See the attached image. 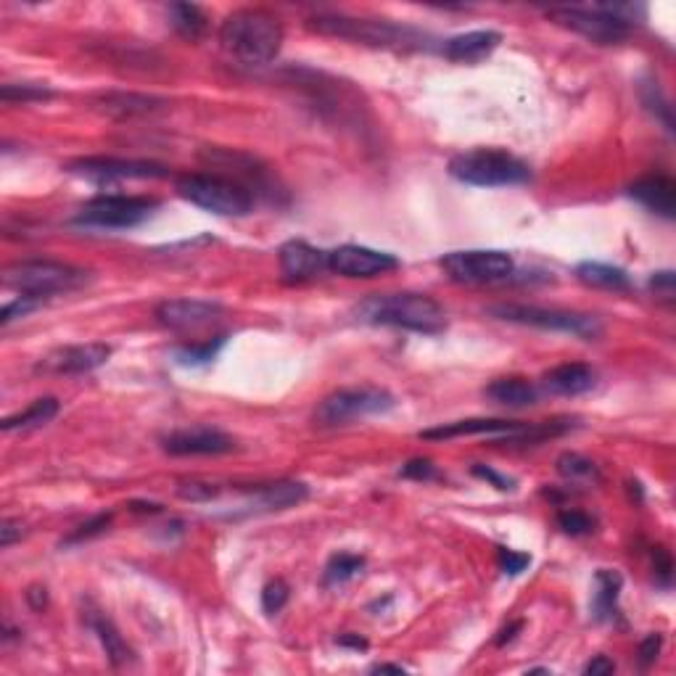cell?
<instances>
[{
    "instance_id": "6da1fadb",
    "label": "cell",
    "mask_w": 676,
    "mask_h": 676,
    "mask_svg": "<svg viewBox=\"0 0 676 676\" xmlns=\"http://www.w3.org/2000/svg\"><path fill=\"white\" fill-rule=\"evenodd\" d=\"M307 27L317 35L338 37L357 45H370V48H389V51H420L428 48L426 35L418 27L410 24L391 22V19H365V16H346V14H317L307 19Z\"/></svg>"
},
{
    "instance_id": "7a4b0ae2",
    "label": "cell",
    "mask_w": 676,
    "mask_h": 676,
    "mask_svg": "<svg viewBox=\"0 0 676 676\" xmlns=\"http://www.w3.org/2000/svg\"><path fill=\"white\" fill-rule=\"evenodd\" d=\"M283 24L265 8H241L222 22L220 45L222 51L238 59L241 64L262 67L270 64L283 45Z\"/></svg>"
},
{
    "instance_id": "3957f363",
    "label": "cell",
    "mask_w": 676,
    "mask_h": 676,
    "mask_svg": "<svg viewBox=\"0 0 676 676\" xmlns=\"http://www.w3.org/2000/svg\"><path fill=\"white\" fill-rule=\"evenodd\" d=\"M354 317L365 325L439 336L447 331V312L426 294H375L357 304Z\"/></svg>"
},
{
    "instance_id": "277c9868",
    "label": "cell",
    "mask_w": 676,
    "mask_h": 676,
    "mask_svg": "<svg viewBox=\"0 0 676 676\" xmlns=\"http://www.w3.org/2000/svg\"><path fill=\"white\" fill-rule=\"evenodd\" d=\"M544 14L592 43L618 45L629 40L634 24H640L645 16V8L632 3H595V6H555L547 8Z\"/></svg>"
},
{
    "instance_id": "5b68a950",
    "label": "cell",
    "mask_w": 676,
    "mask_h": 676,
    "mask_svg": "<svg viewBox=\"0 0 676 676\" xmlns=\"http://www.w3.org/2000/svg\"><path fill=\"white\" fill-rule=\"evenodd\" d=\"M88 280V270L53 262V259H27V262H16V265L6 267V272H3V286L16 291L19 296L37 299V302H43L48 296L77 291Z\"/></svg>"
},
{
    "instance_id": "8992f818",
    "label": "cell",
    "mask_w": 676,
    "mask_h": 676,
    "mask_svg": "<svg viewBox=\"0 0 676 676\" xmlns=\"http://www.w3.org/2000/svg\"><path fill=\"white\" fill-rule=\"evenodd\" d=\"M449 175L476 188H510L529 183L531 169L502 148H473L449 159Z\"/></svg>"
},
{
    "instance_id": "52a82bcc",
    "label": "cell",
    "mask_w": 676,
    "mask_h": 676,
    "mask_svg": "<svg viewBox=\"0 0 676 676\" xmlns=\"http://www.w3.org/2000/svg\"><path fill=\"white\" fill-rule=\"evenodd\" d=\"M177 193L193 206L220 217H243L254 209V193L222 175L177 177Z\"/></svg>"
},
{
    "instance_id": "ba28073f",
    "label": "cell",
    "mask_w": 676,
    "mask_h": 676,
    "mask_svg": "<svg viewBox=\"0 0 676 676\" xmlns=\"http://www.w3.org/2000/svg\"><path fill=\"white\" fill-rule=\"evenodd\" d=\"M489 315L497 317V320H505V323L531 325V328L555 333H571V336L584 338V341H595L605 331L600 317L568 312V309H544L529 307V304H494V307H489Z\"/></svg>"
},
{
    "instance_id": "9c48e42d",
    "label": "cell",
    "mask_w": 676,
    "mask_h": 676,
    "mask_svg": "<svg viewBox=\"0 0 676 676\" xmlns=\"http://www.w3.org/2000/svg\"><path fill=\"white\" fill-rule=\"evenodd\" d=\"M394 407H397V399L386 389H341L315 407L312 420L320 428L349 426L354 420L383 415Z\"/></svg>"
},
{
    "instance_id": "30bf717a",
    "label": "cell",
    "mask_w": 676,
    "mask_h": 676,
    "mask_svg": "<svg viewBox=\"0 0 676 676\" xmlns=\"http://www.w3.org/2000/svg\"><path fill=\"white\" fill-rule=\"evenodd\" d=\"M159 209V201L146 196H96L82 206L74 225L101 230H130L146 222Z\"/></svg>"
},
{
    "instance_id": "8fae6325",
    "label": "cell",
    "mask_w": 676,
    "mask_h": 676,
    "mask_svg": "<svg viewBox=\"0 0 676 676\" xmlns=\"http://www.w3.org/2000/svg\"><path fill=\"white\" fill-rule=\"evenodd\" d=\"M441 270L447 272L449 280H455V283L481 286V283H502V280L513 278L515 262L507 251H452L441 259Z\"/></svg>"
},
{
    "instance_id": "7c38bea8",
    "label": "cell",
    "mask_w": 676,
    "mask_h": 676,
    "mask_svg": "<svg viewBox=\"0 0 676 676\" xmlns=\"http://www.w3.org/2000/svg\"><path fill=\"white\" fill-rule=\"evenodd\" d=\"M67 172L96 185L125 183V180H159V177L169 175V169L164 164L143 162V159H117V156L77 159V162L67 164Z\"/></svg>"
},
{
    "instance_id": "4fadbf2b",
    "label": "cell",
    "mask_w": 676,
    "mask_h": 676,
    "mask_svg": "<svg viewBox=\"0 0 676 676\" xmlns=\"http://www.w3.org/2000/svg\"><path fill=\"white\" fill-rule=\"evenodd\" d=\"M201 162L209 164L212 169H220L222 177L228 180H236L243 188H249L251 193H275L272 191V180L267 167L259 159L249 154H241V151H233V148H217L209 146L201 151Z\"/></svg>"
},
{
    "instance_id": "5bb4252c",
    "label": "cell",
    "mask_w": 676,
    "mask_h": 676,
    "mask_svg": "<svg viewBox=\"0 0 676 676\" xmlns=\"http://www.w3.org/2000/svg\"><path fill=\"white\" fill-rule=\"evenodd\" d=\"M328 267L336 275H344V278H375V275H386V272L397 270L399 259L389 254V251L346 243V246L328 251Z\"/></svg>"
},
{
    "instance_id": "9a60e30c",
    "label": "cell",
    "mask_w": 676,
    "mask_h": 676,
    "mask_svg": "<svg viewBox=\"0 0 676 676\" xmlns=\"http://www.w3.org/2000/svg\"><path fill=\"white\" fill-rule=\"evenodd\" d=\"M162 449L169 455L193 457V455H228L236 449V439H230L225 431L209 426H193L172 431L162 439Z\"/></svg>"
},
{
    "instance_id": "2e32d148",
    "label": "cell",
    "mask_w": 676,
    "mask_h": 676,
    "mask_svg": "<svg viewBox=\"0 0 676 676\" xmlns=\"http://www.w3.org/2000/svg\"><path fill=\"white\" fill-rule=\"evenodd\" d=\"M109 357H111L109 344H98V341H93V344H72L61 346V349H56V352L51 354H45L43 360L37 362V370L51 375H82L106 365Z\"/></svg>"
},
{
    "instance_id": "e0dca14e",
    "label": "cell",
    "mask_w": 676,
    "mask_h": 676,
    "mask_svg": "<svg viewBox=\"0 0 676 676\" xmlns=\"http://www.w3.org/2000/svg\"><path fill=\"white\" fill-rule=\"evenodd\" d=\"M222 304L206 299H167L156 307V320L169 331H199L222 317Z\"/></svg>"
},
{
    "instance_id": "ac0fdd59",
    "label": "cell",
    "mask_w": 676,
    "mask_h": 676,
    "mask_svg": "<svg viewBox=\"0 0 676 676\" xmlns=\"http://www.w3.org/2000/svg\"><path fill=\"white\" fill-rule=\"evenodd\" d=\"M529 428H531V423H521V420L471 418V420H455V423H447V426L420 431V439L449 441V439H463V436H505L507 444H510L515 436L526 434Z\"/></svg>"
},
{
    "instance_id": "d6986e66",
    "label": "cell",
    "mask_w": 676,
    "mask_h": 676,
    "mask_svg": "<svg viewBox=\"0 0 676 676\" xmlns=\"http://www.w3.org/2000/svg\"><path fill=\"white\" fill-rule=\"evenodd\" d=\"M280 275L286 283H307L331 270L328 267V251L315 249L307 241H288L278 254Z\"/></svg>"
},
{
    "instance_id": "ffe728a7",
    "label": "cell",
    "mask_w": 676,
    "mask_h": 676,
    "mask_svg": "<svg viewBox=\"0 0 676 676\" xmlns=\"http://www.w3.org/2000/svg\"><path fill=\"white\" fill-rule=\"evenodd\" d=\"M597 386V370L584 362H566L542 375V389L552 397H579Z\"/></svg>"
},
{
    "instance_id": "44dd1931",
    "label": "cell",
    "mask_w": 676,
    "mask_h": 676,
    "mask_svg": "<svg viewBox=\"0 0 676 676\" xmlns=\"http://www.w3.org/2000/svg\"><path fill=\"white\" fill-rule=\"evenodd\" d=\"M629 196L637 204H642L647 212L658 214L663 220H674L676 214V185L666 175L642 177L637 183L629 185Z\"/></svg>"
},
{
    "instance_id": "7402d4cb",
    "label": "cell",
    "mask_w": 676,
    "mask_h": 676,
    "mask_svg": "<svg viewBox=\"0 0 676 676\" xmlns=\"http://www.w3.org/2000/svg\"><path fill=\"white\" fill-rule=\"evenodd\" d=\"M309 497L307 484L302 481H275L251 489L249 507L251 510H288L296 507Z\"/></svg>"
},
{
    "instance_id": "603a6c76",
    "label": "cell",
    "mask_w": 676,
    "mask_h": 676,
    "mask_svg": "<svg viewBox=\"0 0 676 676\" xmlns=\"http://www.w3.org/2000/svg\"><path fill=\"white\" fill-rule=\"evenodd\" d=\"M500 43L502 35L494 30L465 32V35L449 37L447 43H444V56L449 61H460V64H476L484 56H489Z\"/></svg>"
},
{
    "instance_id": "cb8c5ba5",
    "label": "cell",
    "mask_w": 676,
    "mask_h": 676,
    "mask_svg": "<svg viewBox=\"0 0 676 676\" xmlns=\"http://www.w3.org/2000/svg\"><path fill=\"white\" fill-rule=\"evenodd\" d=\"M624 579L618 571L600 568L595 574V589H592V618L597 624H613L618 618V597H621Z\"/></svg>"
},
{
    "instance_id": "d4e9b609",
    "label": "cell",
    "mask_w": 676,
    "mask_h": 676,
    "mask_svg": "<svg viewBox=\"0 0 676 676\" xmlns=\"http://www.w3.org/2000/svg\"><path fill=\"white\" fill-rule=\"evenodd\" d=\"M88 626L96 632L98 642H101L103 653L109 658L111 666H125V663L133 661V650L125 642V637L117 632V626L111 624V618H106L101 610H88V616H85Z\"/></svg>"
},
{
    "instance_id": "484cf974",
    "label": "cell",
    "mask_w": 676,
    "mask_h": 676,
    "mask_svg": "<svg viewBox=\"0 0 676 676\" xmlns=\"http://www.w3.org/2000/svg\"><path fill=\"white\" fill-rule=\"evenodd\" d=\"M484 394L497 405L505 407H531L539 402V389L526 378H497L484 389Z\"/></svg>"
},
{
    "instance_id": "4316f807",
    "label": "cell",
    "mask_w": 676,
    "mask_h": 676,
    "mask_svg": "<svg viewBox=\"0 0 676 676\" xmlns=\"http://www.w3.org/2000/svg\"><path fill=\"white\" fill-rule=\"evenodd\" d=\"M576 278L584 283V286L600 288V291H629L632 288V278L626 275L621 267L603 265V262H581L576 267Z\"/></svg>"
},
{
    "instance_id": "83f0119b",
    "label": "cell",
    "mask_w": 676,
    "mask_h": 676,
    "mask_svg": "<svg viewBox=\"0 0 676 676\" xmlns=\"http://www.w3.org/2000/svg\"><path fill=\"white\" fill-rule=\"evenodd\" d=\"M61 410V402L56 397H43V399H35L27 410L16 412V415H8V418H3V423H0V431H6V434H11V431H27V428H40L45 426V423H51L56 415H59Z\"/></svg>"
},
{
    "instance_id": "f1b7e54d",
    "label": "cell",
    "mask_w": 676,
    "mask_h": 676,
    "mask_svg": "<svg viewBox=\"0 0 676 676\" xmlns=\"http://www.w3.org/2000/svg\"><path fill=\"white\" fill-rule=\"evenodd\" d=\"M98 106L111 117L125 119L159 109V106H164V101L154 96H140V93H106V96L98 98Z\"/></svg>"
},
{
    "instance_id": "f546056e",
    "label": "cell",
    "mask_w": 676,
    "mask_h": 676,
    "mask_svg": "<svg viewBox=\"0 0 676 676\" xmlns=\"http://www.w3.org/2000/svg\"><path fill=\"white\" fill-rule=\"evenodd\" d=\"M169 24L175 27L177 35H183L185 40H199L204 32L209 30V19L199 6L193 3H172L169 6Z\"/></svg>"
},
{
    "instance_id": "4dcf8cb0",
    "label": "cell",
    "mask_w": 676,
    "mask_h": 676,
    "mask_svg": "<svg viewBox=\"0 0 676 676\" xmlns=\"http://www.w3.org/2000/svg\"><path fill=\"white\" fill-rule=\"evenodd\" d=\"M558 473L571 484L579 486H597L603 481V473L589 457L579 455V452H566L558 457Z\"/></svg>"
},
{
    "instance_id": "1f68e13d",
    "label": "cell",
    "mask_w": 676,
    "mask_h": 676,
    "mask_svg": "<svg viewBox=\"0 0 676 676\" xmlns=\"http://www.w3.org/2000/svg\"><path fill=\"white\" fill-rule=\"evenodd\" d=\"M365 571V558L362 555H352V552H336L328 566H325L323 584L325 587H341L346 581L357 579Z\"/></svg>"
},
{
    "instance_id": "d6a6232c",
    "label": "cell",
    "mask_w": 676,
    "mask_h": 676,
    "mask_svg": "<svg viewBox=\"0 0 676 676\" xmlns=\"http://www.w3.org/2000/svg\"><path fill=\"white\" fill-rule=\"evenodd\" d=\"M228 336H214L209 341H201V344H185L175 349V362L183 365V368H201V365H209V362L220 354V349L225 346Z\"/></svg>"
},
{
    "instance_id": "836d02e7",
    "label": "cell",
    "mask_w": 676,
    "mask_h": 676,
    "mask_svg": "<svg viewBox=\"0 0 676 676\" xmlns=\"http://www.w3.org/2000/svg\"><path fill=\"white\" fill-rule=\"evenodd\" d=\"M3 103H32V101H48L53 98V90L48 85H37V82H6L0 88Z\"/></svg>"
},
{
    "instance_id": "e575fe53",
    "label": "cell",
    "mask_w": 676,
    "mask_h": 676,
    "mask_svg": "<svg viewBox=\"0 0 676 676\" xmlns=\"http://www.w3.org/2000/svg\"><path fill=\"white\" fill-rule=\"evenodd\" d=\"M642 103H645L647 109L653 111L655 119H661L663 127L674 133V114H671V103L666 101V96L658 88V82H645L642 85Z\"/></svg>"
},
{
    "instance_id": "d590c367",
    "label": "cell",
    "mask_w": 676,
    "mask_h": 676,
    "mask_svg": "<svg viewBox=\"0 0 676 676\" xmlns=\"http://www.w3.org/2000/svg\"><path fill=\"white\" fill-rule=\"evenodd\" d=\"M558 526L566 531L568 537H587V534L595 531L597 523L595 518L584 513V510H571V507H566V510H558Z\"/></svg>"
},
{
    "instance_id": "8d00e7d4",
    "label": "cell",
    "mask_w": 676,
    "mask_h": 676,
    "mask_svg": "<svg viewBox=\"0 0 676 676\" xmlns=\"http://www.w3.org/2000/svg\"><path fill=\"white\" fill-rule=\"evenodd\" d=\"M288 597H291V589L283 579L270 581L265 589H262V610H265L267 616H275L280 610L286 608Z\"/></svg>"
},
{
    "instance_id": "74e56055",
    "label": "cell",
    "mask_w": 676,
    "mask_h": 676,
    "mask_svg": "<svg viewBox=\"0 0 676 676\" xmlns=\"http://www.w3.org/2000/svg\"><path fill=\"white\" fill-rule=\"evenodd\" d=\"M111 518H114L111 513H101V515H96V518H90L88 523L77 526V529H74L61 544H67L69 547V544H80V542H88V539H93V537H101L103 531L111 526Z\"/></svg>"
},
{
    "instance_id": "f35d334b",
    "label": "cell",
    "mask_w": 676,
    "mask_h": 676,
    "mask_svg": "<svg viewBox=\"0 0 676 676\" xmlns=\"http://www.w3.org/2000/svg\"><path fill=\"white\" fill-rule=\"evenodd\" d=\"M497 566H500V571L505 576H521L531 566V555L507 550V547H497Z\"/></svg>"
},
{
    "instance_id": "ab89813d",
    "label": "cell",
    "mask_w": 676,
    "mask_h": 676,
    "mask_svg": "<svg viewBox=\"0 0 676 676\" xmlns=\"http://www.w3.org/2000/svg\"><path fill=\"white\" fill-rule=\"evenodd\" d=\"M220 494V486L206 484V481H183L177 486V497L188 502H209Z\"/></svg>"
},
{
    "instance_id": "60d3db41",
    "label": "cell",
    "mask_w": 676,
    "mask_h": 676,
    "mask_svg": "<svg viewBox=\"0 0 676 676\" xmlns=\"http://www.w3.org/2000/svg\"><path fill=\"white\" fill-rule=\"evenodd\" d=\"M650 291H653V294L658 296L661 302L674 304V296H676L674 272H671V270L653 272V278H650Z\"/></svg>"
},
{
    "instance_id": "b9f144b4",
    "label": "cell",
    "mask_w": 676,
    "mask_h": 676,
    "mask_svg": "<svg viewBox=\"0 0 676 676\" xmlns=\"http://www.w3.org/2000/svg\"><path fill=\"white\" fill-rule=\"evenodd\" d=\"M43 302H37V299H30V296H16L14 302H8L6 307H3V312H0V323L8 325L11 320H16V317H27L30 312H35L37 307H40Z\"/></svg>"
},
{
    "instance_id": "7bdbcfd3",
    "label": "cell",
    "mask_w": 676,
    "mask_h": 676,
    "mask_svg": "<svg viewBox=\"0 0 676 676\" xmlns=\"http://www.w3.org/2000/svg\"><path fill=\"white\" fill-rule=\"evenodd\" d=\"M653 568L655 579L661 581L663 587H669L671 576H674V560H671V552L666 547H653Z\"/></svg>"
},
{
    "instance_id": "ee69618b",
    "label": "cell",
    "mask_w": 676,
    "mask_h": 676,
    "mask_svg": "<svg viewBox=\"0 0 676 676\" xmlns=\"http://www.w3.org/2000/svg\"><path fill=\"white\" fill-rule=\"evenodd\" d=\"M402 476L405 478H412V481H431V478H436V465L431 463V460H410V463L402 465Z\"/></svg>"
},
{
    "instance_id": "f6af8a7d",
    "label": "cell",
    "mask_w": 676,
    "mask_h": 676,
    "mask_svg": "<svg viewBox=\"0 0 676 676\" xmlns=\"http://www.w3.org/2000/svg\"><path fill=\"white\" fill-rule=\"evenodd\" d=\"M661 647H663V637H661V634H650V637H645V640L640 642L637 658H640L642 669H647L650 663H655V658L661 655Z\"/></svg>"
},
{
    "instance_id": "bcb514c9",
    "label": "cell",
    "mask_w": 676,
    "mask_h": 676,
    "mask_svg": "<svg viewBox=\"0 0 676 676\" xmlns=\"http://www.w3.org/2000/svg\"><path fill=\"white\" fill-rule=\"evenodd\" d=\"M473 476L476 478H484V481H489V484L494 486V489H500V492H510L515 486L513 478L502 476V473L492 471L489 465H473Z\"/></svg>"
},
{
    "instance_id": "7dc6e473",
    "label": "cell",
    "mask_w": 676,
    "mask_h": 676,
    "mask_svg": "<svg viewBox=\"0 0 676 676\" xmlns=\"http://www.w3.org/2000/svg\"><path fill=\"white\" fill-rule=\"evenodd\" d=\"M616 671V663L610 661L608 655H597V658H592V661L584 666V674L589 676H608Z\"/></svg>"
},
{
    "instance_id": "c3c4849f",
    "label": "cell",
    "mask_w": 676,
    "mask_h": 676,
    "mask_svg": "<svg viewBox=\"0 0 676 676\" xmlns=\"http://www.w3.org/2000/svg\"><path fill=\"white\" fill-rule=\"evenodd\" d=\"M16 539H22V523H16V521H11V518H6V521H3V526H0V547L6 550V547H11Z\"/></svg>"
},
{
    "instance_id": "681fc988",
    "label": "cell",
    "mask_w": 676,
    "mask_h": 676,
    "mask_svg": "<svg viewBox=\"0 0 676 676\" xmlns=\"http://www.w3.org/2000/svg\"><path fill=\"white\" fill-rule=\"evenodd\" d=\"M521 629H523V621H513V624H510V626H505V629H502V632L497 634V640H494V642H497V647H505L507 642H513L515 634L521 632Z\"/></svg>"
},
{
    "instance_id": "f907efd6",
    "label": "cell",
    "mask_w": 676,
    "mask_h": 676,
    "mask_svg": "<svg viewBox=\"0 0 676 676\" xmlns=\"http://www.w3.org/2000/svg\"><path fill=\"white\" fill-rule=\"evenodd\" d=\"M27 603L32 605L35 610H43L45 605H48V595H45V587H32L30 592H27Z\"/></svg>"
},
{
    "instance_id": "816d5d0a",
    "label": "cell",
    "mask_w": 676,
    "mask_h": 676,
    "mask_svg": "<svg viewBox=\"0 0 676 676\" xmlns=\"http://www.w3.org/2000/svg\"><path fill=\"white\" fill-rule=\"evenodd\" d=\"M338 645L352 647V650H368V640H362L360 634H344V637H338Z\"/></svg>"
},
{
    "instance_id": "f5cc1de1",
    "label": "cell",
    "mask_w": 676,
    "mask_h": 676,
    "mask_svg": "<svg viewBox=\"0 0 676 676\" xmlns=\"http://www.w3.org/2000/svg\"><path fill=\"white\" fill-rule=\"evenodd\" d=\"M373 674H386V671H391V674H405V666H399V663H378V666H373Z\"/></svg>"
},
{
    "instance_id": "db71d44e",
    "label": "cell",
    "mask_w": 676,
    "mask_h": 676,
    "mask_svg": "<svg viewBox=\"0 0 676 676\" xmlns=\"http://www.w3.org/2000/svg\"><path fill=\"white\" fill-rule=\"evenodd\" d=\"M130 507L138 513H162V505H156V502H133Z\"/></svg>"
}]
</instances>
